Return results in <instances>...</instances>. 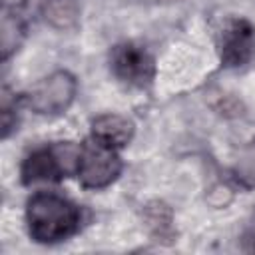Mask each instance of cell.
I'll return each instance as SVG.
<instances>
[{"mask_svg":"<svg viewBox=\"0 0 255 255\" xmlns=\"http://www.w3.org/2000/svg\"><path fill=\"white\" fill-rule=\"evenodd\" d=\"M82 211L66 195L38 189L26 201L28 235L42 245H54L80 231Z\"/></svg>","mask_w":255,"mask_h":255,"instance_id":"obj_1","label":"cell"},{"mask_svg":"<svg viewBox=\"0 0 255 255\" xmlns=\"http://www.w3.org/2000/svg\"><path fill=\"white\" fill-rule=\"evenodd\" d=\"M82 143L76 141H54L42 147L32 149L22 165L20 179L24 185H40V183H58L64 177L78 173Z\"/></svg>","mask_w":255,"mask_h":255,"instance_id":"obj_2","label":"cell"},{"mask_svg":"<svg viewBox=\"0 0 255 255\" xmlns=\"http://www.w3.org/2000/svg\"><path fill=\"white\" fill-rule=\"evenodd\" d=\"M78 94V80L68 70H54L38 80L24 96V104L38 116H60L68 112Z\"/></svg>","mask_w":255,"mask_h":255,"instance_id":"obj_3","label":"cell"},{"mask_svg":"<svg viewBox=\"0 0 255 255\" xmlns=\"http://www.w3.org/2000/svg\"><path fill=\"white\" fill-rule=\"evenodd\" d=\"M124 161L120 157V149L110 147L94 137L82 143L80 163H78V181L84 189H106L110 187L122 173Z\"/></svg>","mask_w":255,"mask_h":255,"instance_id":"obj_4","label":"cell"},{"mask_svg":"<svg viewBox=\"0 0 255 255\" xmlns=\"http://www.w3.org/2000/svg\"><path fill=\"white\" fill-rule=\"evenodd\" d=\"M215 46L223 68H243L255 56V26L243 16H227L217 28Z\"/></svg>","mask_w":255,"mask_h":255,"instance_id":"obj_5","label":"cell"},{"mask_svg":"<svg viewBox=\"0 0 255 255\" xmlns=\"http://www.w3.org/2000/svg\"><path fill=\"white\" fill-rule=\"evenodd\" d=\"M110 70L122 84L147 90L155 78V58L137 42H120L110 50Z\"/></svg>","mask_w":255,"mask_h":255,"instance_id":"obj_6","label":"cell"},{"mask_svg":"<svg viewBox=\"0 0 255 255\" xmlns=\"http://www.w3.org/2000/svg\"><path fill=\"white\" fill-rule=\"evenodd\" d=\"M133 135L135 124L122 114H100L90 124V137L116 149H124L126 145H129Z\"/></svg>","mask_w":255,"mask_h":255,"instance_id":"obj_7","label":"cell"},{"mask_svg":"<svg viewBox=\"0 0 255 255\" xmlns=\"http://www.w3.org/2000/svg\"><path fill=\"white\" fill-rule=\"evenodd\" d=\"M26 34L24 22L16 14H4L2 18V32H0V46H2V60H8L14 54Z\"/></svg>","mask_w":255,"mask_h":255,"instance_id":"obj_8","label":"cell"},{"mask_svg":"<svg viewBox=\"0 0 255 255\" xmlns=\"http://www.w3.org/2000/svg\"><path fill=\"white\" fill-rule=\"evenodd\" d=\"M46 22H50L54 28H70L78 20V8L72 0H50L44 6Z\"/></svg>","mask_w":255,"mask_h":255,"instance_id":"obj_9","label":"cell"},{"mask_svg":"<svg viewBox=\"0 0 255 255\" xmlns=\"http://www.w3.org/2000/svg\"><path fill=\"white\" fill-rule=\"evenodd\" d=\"M143 213H145V225L149 227V231L155 235V237H165V235H171V209L161 203V201H153V203H147L143 207Z\"/></svg>","mask_w":255,"mask_h":255,"instance_id":"obj_10","label":"cell"},{"mask_svg":"<svg viewBox=\"0 0 255 255\" xmlns=\"http://www.w3.org/2000/svg\"><path fill=\"white\" fill-rule=\"evenodd\" d=\"M245 243H247V245H245L247 251H255V229L245 237Z\"/></svg>","mask_w":255,"mask_h":255,"instance_id":"obj_11","label":"cell"},{"mask_svg":"<svg viewBox=\"0 0 255 255\" xmlns=\"http://www.w3.org/2000/svg\"><path fill=\"white\" fill-rule=\"evenodd\" d=\"M26 0H4V4L6 6H20V4H24Z\"/></svg>","mask_w":255,"mask_h":255,"instance_id":"obj_12","label":"cell"}]
</instances>
